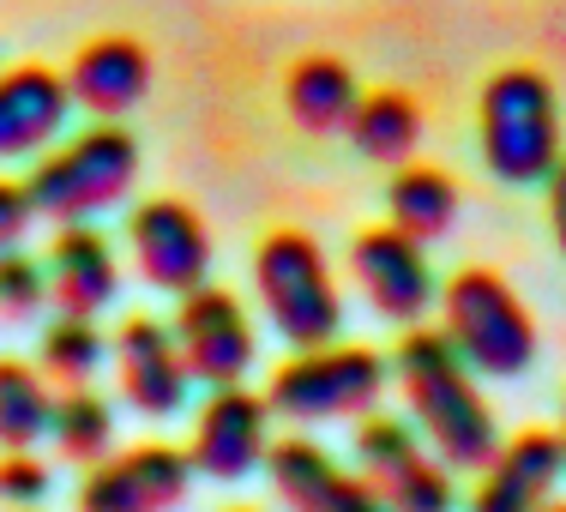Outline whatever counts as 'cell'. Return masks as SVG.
<instances>
[{"mask_svg": "<svg viewBox=\"0 0 566 512\" xmlns=\"http://www.w3.org/2000/svg\"><path fill=\"white\" fill-rule=\"evenodd\" d=\"M398 386L410 398L416 428L428 435V447L447 458L452 470H482L501 452V428H494L489 398L470 380V362L452 349L440 326H410L392 349Z\"/></svg>", "mask_w": 566, "mask_h": 512, "instance_id": "6da1fadb", "label": "cell"}, {"mask_svg": "<svg viewBox=\"0 0 566 512\" xmlns=\"http://www.w3.org/2000/svg\"><path fill=\"white\" fill-rule=\"evenodd\" d=\"M476 145H482V164L501 181L512 187L548 181L560 164V103L548 73L501 66L476 97Z\"/></svg>", "mask_w": 566, "mask_h": 512, "instance_id": "7a4b0ae2", "label": "cell"}, {"mask_svg": "<svg viewBox=\"0 0 566 512\" xmlns=\"http://www.w3.org/2000/svg\"><path fill=\"white\" fill-rule=\"evenodd\" d=\"M253 290L265 302V320L283 344L314 349L344 332V295L332 284V265L307 229H272L253 253Z\"/></svg>", "mask_w": 566, "mask_h": 512, "instance_id": "3957f363", "label": "cell"}, {"mask_svg": "<svg viewBox=\"0 0 566 512\" xmlns=\"http://www.w3.org/2000/svg\"><path fill=\"white\" fill-rule=\"evenodd\" d=\"M133 175H139V139L115 121L85 127L73 139H61L55 151H43V164L31 169V206L55 223H85L97 211H109L127 199Z\"/></svg>", "mask_w": 566, "mask_h": 512, "instance_id": "277c9868", "label": "cell"}, {"mask_svg": "<svg viewBox=\"0 0 566 512\" xmlns=\"http://www.w3.org/2000/svg\"><path fill=\"white\" fill-rule=\"evenodd\" d=\"M440 332L476 374L512 380L536 362V326L518 290L489 265H464L447 290H440Z\"/></svg>", "mask_w": 566, "mask_h": 512, "instance_id": "5b68a950", "label": "cell"}, {"mask_svg": "<svg viewBox=\"0 0 566 512\" xmlns=\"http://www.w3.org/2000/svg\"><path fill=\"white\" fill-rule=\"evenodd\" d=\"M386 393V362L368 344H314L290 356L265 386L272 416L290 422H338V416H368Z\"/></svg>", "mask_w": 566, "mask_h": 512, "instance_id": "8992f818", "label": "cell"}, {"mask_svg": "<svg viewBox=\"0 0 566 512\" xmlns=\"http://www.w3.org/2000/svg\"><path fill=\"white\" fill-rule=\"evenodd\" d=\"M356 458H361V477L380 489V501L392 512H452V464L447 458H428L416 422L403 416H361L356 428Z\"/></svg>", "mask_w": 566, "mask_h": 512, "instance_id": "52a82bcc", "label": "cell"}, {"mask_svg": "<svg viewBox=\"0 0 566 512\" xmlns=\"http://www.w3.org/2000/svg\"><path fill=\"white\" fill-rule=\"evenodd\" d=\"M187 482H193V458L164 440H145L91 464V477L78 482V512H169L187 501Z\"/></svg>", "mask_w": 566, "mask_h": 512, "instance_id": "ba28073f", "label": "cell"}, {"mask_svg": "<svg viewBox=\"0 0 566 512\" xmlns=\"http://www.w3.org/2000/svg\"><path fill=\"white\" fill-rule=\"evenodd\" d=\"M169 332H175V344H181V356H187V374L206 380V386H241V374L253 368V349H260L253 344L248 307L218 284L187 290Z\"/></svg>", "mask_w": 566, "mask_h": 512, "instance_id": "9c48e42d", "label": "cell"}, {"mask_svg": "<svg viewBox=\"0 0 566 512\" xmlns=\"http://www.w3.org/2000/svg\"><path fill=\"white\" fill-rule=\"evenodd\" d=\"M127 241H133V260H139V278L151 290L187 295V290L206 284L211 236L187 199H145L127 218Z\"/></svg>", "mask_w": 566, "mask_h": 512, "instance_id": "30bf717a", "label": "cell"}, {"mask_svg": "<svg viewBox=\"0 0 566 512\" xmlns=\"http://www.w3.org/2000/svg\"><path fill=\"white\" fill-rule=\"evenodd\" d=\"M349 272H356L361 295L374 302V314L416 326L434 302V272H428V241L403 236L398 223H374L349 248Z\"/></svg>", "mask_w": 566, "mask_h": 512, "instance_id": "8fae6325", "label": "cell"}, {"mask_svg": "<svg viewBox=\"0 0 566 512\" xmlns=\"http://www.w3.org/2000/svg\"><path fill=\"white\" fill-rule=\"evenodd\" d=\"M265 452H272V404L248 386H211L193 422V447H187L193 470L218 482H241L248 470L265 464Z\"/></svg>", "mask_w": 566, "mask_h": 512, "instance_id": "7c38bea8", "label": "cell"}, {"mask_svg": "<svg viewBox=\"0 0 566 512\" xmlns=\"http://www.w3.org/2000/svg\"><path fill=\"white\" fill-rule=\"evenodd\" d=\"M115 374H120V398L133 404L139 416H175L187 404V356L175 344V332L151 314L120 320L115 332Z\"/></svg>", "mask_w": 566, "mask_h": 512, "instance_id": "4fadbf2b", "label": "cell"}, {"mask_svg": "<svg viewBox=\"0 0 566 512\" xmlns=\"http://www.w3.org/2000/svg\"><path fill=\"white\" fill-rule=\"evenodd\" d=\"M566 470V440L548 428H524L482 464V482L470 494V512H543Z\"/></svg>", "mask_w": 566, "mask_h": 512, "instance_id": "5bb4252c", "label": "cell"}, {"mask_svg": "<svg viewBox=\"0 0 566 512\" xmlns=\"http://www.w3.org/2000/svg\"><path fill=\"white\" fill-rule=\"evenodd\" d=\"M265 470H272V489L283 494L290 512H392L368 477L338 470L332 452L314 447V440H277L265 452Z\"/></svg>", "mask_w": 566, "mask_h": 512, "instance_id": "9a60e30c", "label": "cell"}, {"mask_svg": "<svg viewBox=\"0 0 566 512\" xmlns=\"http://www.w3.org/2000/svg\"><path fill=\"white\" fill-rule=\"evenodd\" d=\"M73 115V91L55 66H7L0 73V157H36L61 139Z\"/></svg>", "mask_w": 566, "mask_h": 512, "instance_id": "2e32d148", "label": "cell"}, {"mask_svg": "<svg viewBox=\"0 0 566 512\" xmlns=\"http://www.w3.org/2000/svg\"><path fill=\"white\" fill-rule=\"evenodd\" d=\"M120 290L115 248L97 223H61V236L49 241V295L61 302V314L97 320Z\"/></svg>", "mask_w": 566, "mask_h": 512, "instance_id": "e0dca14e", "label": "cell"}, {"mask_svg": "<svg viewBox=\"0 0 566 512\" xmlns=\"http://www.w3.org/2000/svg\"><path fill=\"white\" fill-rule=\"evenodd\" d=\"M66 91H73L78 109L115 121L151 91V55L133 36H97V43H85L73 55V66H66Z\"/></svg>", "mask_w": 566, "mask_h": 512, "instance_id": "ac0fdd59", "label": "cell"}, {"mask_svg": "<svg viewBox=\"0 0 566 512\" xmlns=\"http://www.w3.org/2000/svg\"><path fill=\"white\" fill-rule=\"evenodd\" d=\"M356 103H361V85L338 55H302L290 66V79H283V109H290V121L302 133H314V139L349 133Z\"/></svg>", "mask_w": 566, "mask_h": 512, "instance_id": "d6986e66", "label": "cell"}, {"mask_svg": "<svg viewBox=\"0 0 566 512\" xmlns=\"http://www.w3.org/2000/svg\"><path fill=\"white\" fill-rule=\"evenodd\" d=\"M386 211L403 236L416 241H440L458 218V181L434 164H403L386 187Z\"/></svg>", "mask_w": 566, "mask_h": 512, "instance_id": "ffe728a7", "label": "cell"}, {"mask_svg": "<svg viewBox=\"0 0 566 512\" xmlns=\"http://www.w3.org/2000/svg\"><path fill=\"white\" fill-rule=\"evenodd\" d=\"M349 139L368 164H403L422 139V109L403 91H361L356 115H349Z\"/></svg>", "mask_w": 566, "mask_h": 512, "instance_id": "44dd1931", "label": "cell"}, {"mask_svg": "<svg viewBox=\"0 0 566 512\" xmlns=\"http://www.w3.org/2000/svg\"><path fill=\"white\" fill-rule=\"evenodd\" d=\"M49 416H55V398H49L43 374H36L31 362L0 356V447L31 452L36 440L49 435Z\"/></svg>", "mask_w": 566, "mask_h": 512, "instance_id": "7402d4cb", "label": "cell"}, {"mask_svg": "<svg viewBox=\"0 0 566 512\" xmlns=\"http://www.w3.org/2000/svg\"><path fill=\"white\" fill-rule=\"evenodd\" d=\"M49 435L55 447L73 458V464H97L115 447V410L97 386H66V398H55V416H49Z\"/></svg>", "mask_w": 566, "mask_h": 512, "instance_id": "603a6c76", "label": "cell"}, {"mask_svg": "<svg viewBox=\"0 0 566 512\" xmlns=\"http://www.w3.org/2000/svg\"><path fill=\"white\" fill-rule=\"evenodd\" d=\"M109 356V338L97 332V320L85 314H61L55 326L43 332V374L61 386H91V374Z\"/></svg>", "mask_w": 566, "mask_h": 512, "instance_id": "cb8c5ba5", "label": "cell"}, {"mask_svg": "<svg viewBox=\"0 0 566 512\" xmlns=\"http://www.w3.org/2000/svg\"><path fill=\"white\" fill-rule=\"evenodd\" d=\"M43 295H49V272L31 260V253H19V248L0 253V314L24 320V314L43 307Z\"/></svg>", "mask_w": 566, "mask_h": 512, "instance_id": "d4e9b609", "label": "cell"}, {"mask_svg": "<svg viewBox=\"0 0 566 512\" xmlns=\"http://www.w3.org/2000/svg\"><path fill=\"white\" fill-rule=\"evenodd\" d=\"M49 494V464L31 452H7L0 458V501L12 506H36Z\"/></svg>", "mask_w": 566, "mask_h": 512, "instance_id": "484cf974", "label": "cell"}, {"mask_svg": "<svg viewBox=\"0 0 566 512\" xmlns=\"http://www.w3.org/2000/svg\"><path fill=\"white\" fill-rule=\"evenodd\" d=\"M31 218H36L31 187H24V181H0V253L19 248L24 229H31Z\"/></svg>", "mask_w": 566, "mask_h": 512, "instance_id": "4316f807", "label": "cell"}, {"mask_svg": "<svg viewBox=\"0 0 566 512\" xmlns=\"http://www.w3.org/2000/svg\"><path fill=\"white\" fill-rule=\"evenodd\" d=\"M548 223H555V241L566 253V157L555 164V175H548Z\"/></svg>", "mask_w": 566, "mask_h": 512, "instance_id": "83f0119b", "label": "cell"}, {"mask_svg": "<svg viewBox=\"0 0 566 512\" xmlns=\"http://www.w3.org/2000/svg\"><path fill=\"white\" fill-rule=\"evenodd\" d=\"M543 512H566V501H548V506H543Z\"/></svg>", "mask_w": 566, "mask_h": 512, "instance_id": "f1b7e54d", "label": "cell"}, {"mask_svg": "<svg viewBox=\"0 0 566 512\" xmlns=\"http://www.w3.org/2000/svg\"><path fill=\"white\" fill-rule=\"evenodd\" d=\"M223 512H260V506H223Z\"/></svg>", "mask_w": 566, "mask_h": 512, "instance_id": "f546056e", "label": "cell"}, {"mask_svg": "<svg viewBox=\"0 0 566 512\" xmlns=\"http://www.w3.org/2000/svg\"><path fill=\"white\" fill-rule=\"evenodd\" d=\"M560 416H566V410H560ZM560 440H566V422H560Z\"/></svg>", "mask_w": 566, "mask_h": 512, "instance_id": "4dcf8cb0", "label": "cell"}]
</instances>
